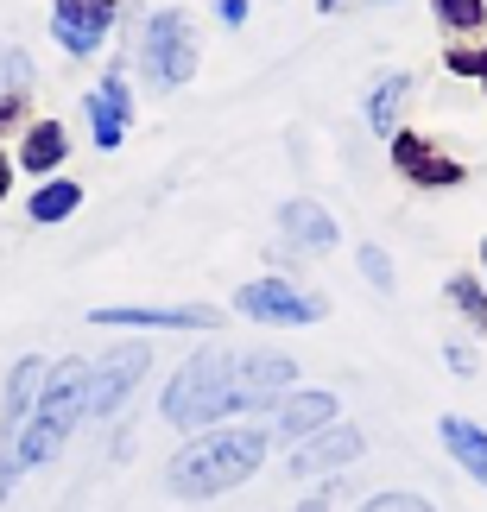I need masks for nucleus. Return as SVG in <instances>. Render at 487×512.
Returning <instances> with one entry per match:
<instances>
[{
	"label": "nucleus",
	"mask_w": 487,
	"mask_h": 512,
	"mask_svg": "<svg viewBox=\"0 0 487 512\" xmlns=\"http://www.w3.org/2000/svg\"><path fill=\"white\" fill-rule=\"evenodd\" d=\"M298 380V361L279 348H253V354H235V348H203V354H184V367L165 380V424L178 430H216L222 418L235 411H260L272 405L279 392H291Z\"/></svg>",
	"instance_id": "obj_1"
},
{
	"label": "nucleus",
	"mask_w": 487,
	"mask_h": 512,
	"mask_svg": "<svg viewBox=\"0 0 487 512\" xmlns=\"http://www.w3.org/2000/svg\"><path fill=\"white\" fill-rule=\"evenodd\" d=\"M13 171H19V165L7 159V152H0V203H7V190H13Z\"/></svg>",
	"instance_id": "obj_27"
},
{
	"label": "nucleus",
	"mask_w": 487,
	"mask_h": 512,
	"mask_svg": "<svg viewBox=\"0 0 487 512\" xmlns=\"http://www.w3.org/2000/svg\"><path fill=\"white\" fill-rule=\"evenodd\" d=\"M114 19H121V0H51V38L70 57H95L108 45Z\"/></svg>",
	"instance_id": "obj_7"
},
{
	"label": "nucleus",
	"mask_w": 487,
	"mask_h": 512,
	"mask_svg": "<svg viewBox=\"0 0 487 512\" xmlns=\"http://www.w3.org/2000/svg\"><path fill=\"white\" fill-rule=\"evenodd\" d=\"M298 512H329V500H304V506H298Z\"/></svg>",
	"instance_id": "obj_28"
},
{
	"label": "nucleus",
	"mask_w": 487,
	"mask_h": 512,
	"mask_svg": "<svg viewBox=\"0 0 487 512\" xmlns=\"http://www.w3.org/2000/svg\"><path fill=\"white\" fill-rule=\"evenodd\" d=\"M317 13H342V0H317Z\"/></svg>",
	"instance_id": "obj_29"
},
{
	"label": "nucleus",
	"mask_w": 487,
	"mask_h": 512,
	"mask_svg": "<svg viewBox=\"0 0 487 512\" xmlns=\"http://www.w3.org/2000/svg\"><path fill=\"white\" fill-rule=\"evenodd\" d=\"M279 228H285V241H298V247H310V253H329V247L342 241L336 215H329L323 203H310V196H298V203L279 209Z\"/></svg>",
	"instance_id": "obj_14"
},
{
	"label": "nucleus",
	"mask_w": 487,
	"mask_h": 512,
	"mask_svg": "<svg viewBox=\"0 0 487 512\" xmlns=\"http://www.w3.org/2000/svg\"><path fill=\"white\" fill-rule=\"evenodd\" d=\"M481 272H487V234H481Z\"/></svg>",
	"instance_id": "obj_30"
},
{
	"label": "nucleus",
	"mask_w": 487,
	"mask_h": 512,
	"mask_svg": "<svg viewBox=\"0 0 487 512\" xmlns=\"http://www.w3.org/2000/svg\"><path fill=\"white\" fill-rule=\"evenodd\" d=\"M140 373H146V354H140V348H121V354H108V361H89L83 418H108V411L121 405L133 386H140Z\"/></svg>",
	"instance_id": "obj_8"
},
{
	"label": "nucleus",
	"mask_w": 487,
	"mask_h": 512,
	"mask_svg": "<svg viewBox=\"0 0 487 512\" xmlns=\"http://www.w3.org/2000/svg\"><path fill=\"white\" fill-rule=\"evenodd\" d=\"M19 83H26V57L0 38V89H19Z\"/></svg>",
	"instance_id": "obj_24"
},
{
	"label": "nucleus",
	"mask_w": 487,
	"mask_h": 512,
	"mask_svg": "<svg viewBox=\"0 0 487 512\" xmlns=\"http://www.w3.org/2000/svg\"><path fill=\"white\" fill-rule=\"evenodd\" d=\"M437 437H443V449L462 462V475L487 487V430H481L475 418H437Z\"/></svg>",
	"instance_id": "obj_15"
},
{
	"label": "nucleus",
	"mask_w": 487,
	"mask_h": 512,
	"mask_svg": "<svg viewBox=\"0 0 487 512\" xmlns=\"http://www.w3.org/2000/svg\"><path fill=\"white\" fill-rule=\"evenodd\" d=\"M361 512H437V506L424 500V494H405V487H386V494H374V500H367Z\"/></svg>",
	"instance_id": "obj_22"
},
{
	"label": "nucleus",
	"mask_w": 487,
	"mask_h": 512,
	"mask_svg": "<svg viewBox=\"0 0 487 512\" xmlns=\"http://www.w3.org/2000/svg\"><path fill=\"white\" fill-rule=\"evenodd\" d=\"M216 13H222V26H241V19H247V0H216Z\"/></svg>",
	"instance_id": "obj_26"
},
{
	"label": "nucleus",
	"mask_w": 487,
	"mask_h": 512,
	"mask_svg": "<svg viewBox=\"0 0 487 512\" xmlns=\"http://www.w3.org/2000/svg\"><path fill=\"white\" fill-rule=\"evenodd\" d=\"M235 310H241L247 323H266V329H304V323H323L329 317V298L298 291L291 279H247L235 291Z\"/></svg>",
	"instance_id": "obj_5"
},
{
	"label": "nucleus",
	"mask_w": 487,
	"mask_h": 512,
	"mask_svg": "<svg viewBox=\"0 0 487 512\" xmlns=\"http://www.w3.org/2000/svg\"><path fill=\"white\" fill-rule=\"evenodd\" d=\"M266 462V430H197L178 456L165 462V487L178 500H216L228 494V487H241L253 481V468Z\"/></svg>",
	"instance_id": "obj_2"
},
{
	"label": "nucleus",
	"mask_w": 487,
	"mask_h": 512,
	"mask_svg": "<svg viewBox=\"0 0 487 512\" xmlns=\"http://www.w3.org/2000/svg\"><path fill=\"white\" fill-rule=\"evenodd\" d=\"M203 64V45H197V26H190V13L178 7H159L146 13V32H140V70L152 89H184L190 76Z\"/></svg>",
	"instance_id": "obj_4"
},
{
	"label": "nucleus",
	"mask_w": 487,
	"mask_h": 512,
	"mask_svg": "<svg viewBox=\"0 0 487 512\" xmlns=\"http://www.w3.org/2000/svg\"><path fill=\"white\" fill-rule=\"evenodd\" d=\"M64 159H70V127L64 121H26V140H19L13 165L32 171V177H51Z\"/></svg>",
	"instance_id": "obj_13"
},
{
	"label": "nucleus",
	"mask_w": 487,
	"mask_h": 512,
	"mask_svg": "<svg viewBox=\"0 0 487 512\" xmlns=\"http://www.w3.org/2000/svg\"><path fill=\"white\" fill-rule=\"evenodd\" d=\"M355 260H361V279L374 285V291H393V285H399V279H393V253H386V247L367 241V247L355 253Z\"/></svg>",
	"instance_id": "obj_21"
},
{
	"label": "nucleus",
	"mask_w": 487,
	"mask_h": 512,
	"mask_svg": "<svg viewBox=\"0 0 487 512\" xmlns=\"http://www.w3.org/2000/svg\"><path fill=\"white\" fill-rule=\"evenodd\" d=\"M405 102H412V76L405 70H386L374 89H367V127L380 133V140H393L399 133V114H405Z\"/></svg>",
	"instance_id": "obj_16"
},
{
	"label": "nucleus",
	"mask_w": 487,
	"mask_h": 512,
	"mask_svg": "<svg viewBox=\"0 0 487 512\" xmlns=\"http://www.w3.org/2000/svg\"><path fill=\"white\" fill-rule=\"evenodd\" d=\"M443 70H450V76H475V83L487 89V45H450V51H443Z\"/></svg>",
	"instance_id": "obj_20"
},
{
	"label": "nucleus",
	"mask_w": 487,
	"mask_h": 512,
	"mask_svg": "<svg viewBox=\"0 0 487 512\" xmlns=\"http://www.w3.org/2000/svg\"><path fill=\"white\" fill-rule=\"evenodd\" d=\"M83 386H89V361H76V354L45 367V386H38L26 424H19V443H13L19 468H45L57 449H64V437L83 424Z\"/></svg>",
	"instance_id": "obj_3"
},
{
	"label": "nucleus",
	"mask_w": 487,
	"mask_h": 512,
	"mask_svg": "<svg viewBox=\"0 0 487 512\" xmlns=\"http://www.w3.org/2000/svg\"><path fill=\"white\" fill-rule=\"evenodd\" d=\"M386 146H393V171L412 190H462V184H469V165L450 159L437 140H424V133H412V127H399Z\"/></svg>",
	"instance_id": "obj_6"
},
{
	"label": "nucleus",
	"mask_w": 487,
	"mask_h": 512,
	"mask_svg": "<svg viewBox=\"0 0 487 512\" xmlns=\"http://www.w3.org/2000/svg\"><path fill=\"white\" fill-rule=\"evenodd\" d=\"M127 121H133V95H127V76L121 70H108L102 83L89 89V133H95V146L114 152L127 140Z\"/></svg>",
	"instance_id": "obj_11"
},
{
	"label": "nucleus",
	"mask_w": 487,
	"mask_h": 512,
	"mask_svg": "<svg viewBox=\"0 0 487 512\" xmlns=\"http://www.w3.org/2000/svg\"><path fill=\"white\" fill-rule=\"evenodd\" d=\"M443 298L462 310V323H469L475 336H487V285L475 279V272H456V279L443 285Z\"/></svg>",
	"instance_id": "obj_18"
},
{
	"label": "nucleus",
	"mask_w": 487,
	"mask_h": 512,
	"mask_svg": "<svg viewBox=\"0 0 487 512\" xmlns=\"http://www.w3.org/2000/svg\"><path fill=\"white\" fill-rule=\"evenodd\" d=\"M431 19L450 38H469V32L487 26V0H431Z\"/></svg>",
	"instance_id": "obj_19"
},
{
	"label": "nucleus",
	"mask_w": 487,
	"mask_h": 512,
	"mask_svg": "<svg viewBox=\"0 0 487 512\" xmlns=\"http://www.w3.org/2000/svg\"><path fill=\"white\" fill-rule=\"evenodd\" d=\"M76 203H83V184H76V177H45V184H38V196L26 203V215L51 228V222H70Z\"/></svg>",
	"instance_id": "obj_17"
},
{
	"label": "nucleus",
	"mask_w": 487,
	"mask_h": 512,
	"mask_svg": "<svg viewBox=\"0 0 487 512\" xmlns=\"http://www.w3.org/2000/svg\"><path fill=\"white\" fill-rule=\"evenodd\" d=\"M95 329H216L222 310L209 304H171V310H146V304H114V310H89Z\"/></svg>",
	"instance_id": "obj_10"
},
{
	"label": "nucleus",
	"mask_w": 487,
	"mask_h": 512,
	"mask_svg": "<svg viewBox=\"0 0 487 512\" xmlns=\"http://www.w3.org/2000/svg\"><path fill=\"white\" fill-rule=\"evenodd\" d=\"M443 361H450V373H456V380H475V348L450 342V348H443Z\"/></svg>",
	"instance_id": "obj_25"
},
{
	"label": "nucleus",
	"mask_w": 487,
	"mask_h": 512,
	"mask_svg": "<svg viewBox=\"0 0 487 512\" xmlns=\"http://www.w3.org/2000/svg\"><path fill=\"white\" fill-rule=\"evenodd\" d=\"M336 392H323V386H304V392H285L279 399V437L291 443H304V437H317V430L336 424Z\"/></svg>",
	"instance_id": "obj_12"
},
{
	"label": "nucleus",
	"mask_w": 487,
	"mask_h": 512,
	"mask_svg": "<svg viewBox=\"0 0 487 512\" xmlns=\"http://www.w3.org/2000/svg\"><path fill=\"white\" fill-rule=\"evenodd\" d=\"M26 127V89H0V133Z\"/></svg>",
	"instance_id": "obj_23"
},
{
	"label": "nucleus",
	"mask_w": 487,
	"mask_h": 512,
	"mask_svg": "<svg viewBox=\"0 0 487 512\" xmlns=\"http://www.w3.org/2000/svg\"><path fill=\"white\" fill-rule=\"evenodd\" d=\"M361 449H367V437L355 424H329V430H317V437H304L298 449H291V475H336V468H348V462H361Z\"/></svg>",
	"instance_id": "obj_9"
}]
</instances>
